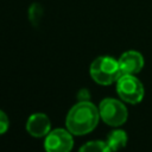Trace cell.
Here are the masks:
<instances>
[{"mask_svg": "<svg viewBox=\"0 0 152 152\" xmlns=\"http://www.w3.org/2000/svg\"><path fill=\"white\" fill-rule=\"evenodd\" d=\"M100 113L99 108L95 107L88 100L80 101L69 110L65 125L66 129L74 135H84L90 133L99 122Z\"/></svg>", "mask_w": 152, "mask_h": 152, "instance_id": "obj_1", "label": "cell"}, {"mask_svg": "<svg viewBox=\"0 0 152 152\" xmlns=\"http://www.w3.org/2000/svg\"><path fill=\"white\" fill-rule=\"evenodd\" d=\"M89 72L91 78L101 86H109L116 82L121 76L118 59L110 56H100L95 58L90 64Z\"/></svg>", "mask_w": 152, "mask_h": 152, "instance_id": "obj_2", "label": "cell"}, {"mask_svg": "<svg viewBox=\"0 0 152 152\" xmlns=\"http://www.w3.org/2000/svg\"><path fill=\"white\" fill-rule=\"evenodd\" d=\"M99 113L104 124L114 127L124 125L128 118L126 106L121 101L110 97L104 99L100 102Z\"/></svg>", "mask_w": 152, "mask_h": 152, "instance_id": "obj_3", "label": "cell"}, {"mask_svg": "<svg viewBox=\"0 0 152 152\" xmlns=\"http://www.w3.org/2000/svg\"><path fill=\"white\" fill-rule=\"evenodd\" d=\"M116 93L122 101L137 104L144 97V87L134 75H121L116 81Z\"/></svg>", "mask_w": 152, "mask_h": 152, "instance_id": "obj_4", "label": "cell"}, {"mask_svg": "<svg viewBox=\"0 0 152 152\" xmlns=\"http://www.w3.org/2000/svg\"><path fill=\"white\" fill-rule=\"evenodd\" d=\"M74 146V139L68 129L57 128L50 131L44 140L45 152H70Z\"/></svg>", "mask_w": 152, "mask_h": 152, "instance_id": "obj_5", "label": "cell"}, {"mask_svg": "<svg viewBox=\"0 0 152 152\" xmlns=\"http://www.w3.org/2000/svg\"><path fill=\"white\" fill-rule=\"evenodd\" d=\"M121 75H135L144 66V57L139 51H125L118 59Z\"/></svg>", "mask_w": 152, "mask_h": 152, "instance_id": "obj_6", "label": "cell"}, {"mask_svg": "<svg viewBox=\"0 0 152 152\" xmlns=\"http://www.w3.org/2000/svg\"><path fill=\"white\" fill-rule=\"evenodd\" d=\"M26 131L36 138L46 137L51 131V121L44 113H33L26 121Z\"/></svg>", "mask_w": 152, "mask_h": 152, "instance_id": "obj_7", "label": "cell"}, {"mask_svg": "<svg viewBox=\"0 0 152 152\" xmlns=\"http://www.w3.org/2000/svg\"><path fill=\"white\" fill-rule=\"evenodd\" d=\"M127 140H128V138H127V134H126L125 131L114 129L108 134L106 142L113 152H116V151H119V150H121L126 146Z\"/></svg>", "mask_w": 152, "mask_h": 152, "instance_id": "obj_8", "label": "cell"}, {"mask_svg": "<svg viewBox=\"0 0 152 152\" xmlns=\"http://www.w3.org/2000/svg\"><path fill=\"white\" fill-rule=\"evenodd\" d=\"M78 152H113L109 146L107 145L106 141H100V140H94V141H88L84 144Z\"/></svg>", "mask_w": 152, "mask_h": 152, "instance_id": "obj_9", "label": "cell"}, {"mask_svg": "<svg viewBox=\"0 0 152 152\" xmlns=\"http://www.w3.org/2000/svg\"><path fill=\"white\" fill-rule=\"evenodd\" d=\"M8 127H10V120H8L7 115L5 114V112H2L0 109V134L6 133Z\"/></svg>", "mask_w": 152, "mask_h": 152, "instance_id": "obj_10", "label": "cell"}]
</instances>
